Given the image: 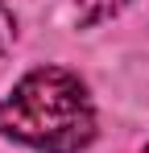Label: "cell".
I'll list each match as a JSON object with an SVG mask.
<instances>
[{"mask_svg": "<svg viewBox=\"0 0 149 153\" xmlns=\"http://www.w3.org/2000/svg\"><path fill=\"white\" fill-rule=\"evenodd\" d=\"M0 137L37 153H79L95 141L87 83L62 66H37L0 100Z\"/></svg>", "mask_w": 149, "mask_h": 153, "instance_id": "6da1fadb", "label": "cell"}, {"mask_svg": "<svg viewBox=\"0 0 149 153\" xmlns=\"http://www.w3.org/2000/svg\"><path fill=\"white\" fill-rule=\"evenodd\" d=\"M124 4H128V0H74V13H79L83 25H99V21L116 17Z\"/></svg>", "mask_w": 149, "mask_h": 153, "instance_id": "7a4b0ae2", "label": "cell"}, {"mask_svg": "<svg viewBox=\"0 0 149 153\" xmlns=\"http://www.w3.org/2000/svg\"><path fill=\"white\" fill-rule=\"evenodd\" d=\"M13 42H17V17H13V8L0 4V54L13 50Z\"/></svg>", "mask_w": 149, "mask_h": 153, "instance_id": "3957f363", "label": "cell"}, {"mask_svg": "<svg viewBox=\"0 0 149 153\" xmlns=\"http://www.w3.org/2000/svg\"><path fill=\"white\" fill-rule=\"evenodd\" d=\"M145 153H149V145H145Z\"/></svg>", "mask_w": 149, "mask_h": 153, "instance_id": "277c9868", "label": "cell"}]
</instances>
